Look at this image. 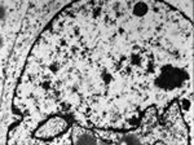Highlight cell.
I'll return each mask as SVG.
<instances>
[{
	"label": "cell",
	"mask_w": 194,
	"mask_h": 145,
	"mask_svg": "<svg viewBox=\"0 0 194 145\" xmlns=\"http://www.w3.org/2000/svg\"><path fill=\"white\" fill-rule=\"evenodd\" d=\"M74 144L75 145H97V139L91 135V133H80L74 140Z\"/></svg>",
	"instance_id": "cell-5"
},
{
	"label": "cell",
	"mask_w": 194,
	"mask_h": 145,
	"mask_svg": "<svg viewBox=\"0 0 194 145\" xmlns=\"http://www.w3.org/2000/svg\"><path fill=\"white\" fill-rule=\"evenodd\" d=\"M44 144H42V140L39 139H35L31 137V140H26L23 143V145H70V136L67 135H63L61 137H57V139H52V140H43ZM9 145H17L14 143H8Z\"/></svg>",
	"instance_id": "cell-4"
},
{
	"label": "cell",
	"mask_w": 194,
	"mask_h": 145,
	"mask_svg": "<svg viewBox=\"0 0 194 145\" xmlns=\"http://www.w3.org/2000/svg\"><path fill=\"white\" fill-rule=\"evenodd\" d=\"M2 45H3V38L0 36V47H2Z\"/></svg>",
	"instance_id": "cell-7"
},
{
	"label": "cell",
	"mask_w": 194,
	"mask_h": 145,
	"mask_svg": "<svg viewBox=\"0 0 194 145\" xmlns=\"http://www.w3.org/2000/svg\"><path fill=\"white\" fill-rule=\"evenodd\" d=\"M70 130V120L62 114H49L42 118V122L35 124L32 137L39 140H52L66 135Z\"/></svg>",
	"instance_id": "cell-3"
},
{
	"label": "cell",
	"mask_w": 194,
	"mask_h": 145,
	"mask_svg": "<svg viewBox=\"0 0 194 145\" xmlns=\"http://www.w3.org/2000/svg\"><path fill=\"white\" fill-rule=\"evenodd\" d=\"M84 5V4H83ZM86 12L92 29L82 35L60 14L44 35L61 47L38 39L29 62L42 70L27 69L26 75L39 87L67 82L42 90L52 96L58 113L96 118L93 126L132 130L157 100L172 101L184 90L192 61V25L167 31L185 17L162 3H88ZM84 5V8H86ZM29 80V82H31ZM92 122V120H91ZM91 126V123H89Z\"/></svg>",
	"instance_id": "cell-1"
},
{
	"label": "cell",
	"mask_w": 194,
	"mask_h": 145,
	"mask_svg": "<svg viewBox=\"0 0 194 145\" xmlns=\"http://www.w3.org/2000/svg\"><path fill=\"white\" fill-rule=\"evenodd\" d=\"M4 16H5V8L3 5H0V20L4 18Z\"/></svg>",
	"instance_id": "cell-6"
},
{
	"label": "cell",
	"mask_w": 194,
	"mask_h": 145,
	"mask_svg": "<svg viewBox=\"0 0 194 145\" xmlns=\"http://www.w3.org/2000/svg\"><path fill=\"white\" fill-rule=\"evenodd\" d=\"M146 122L122 135L111 145H188V132L177 102L169 104L167 113L158 114L155 108L146 112Z\"/></svg>",
	"instance_id": "cell-2"
}]
</instances>
